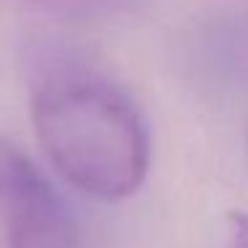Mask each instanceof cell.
Masks as SVG:
<instances>
[{
  "label": "cell",
  "mask_w": 248,
  "mask_h": 248,
  "mask_svg": "<svg viewBox=\"0 0 248 248\" xmlns=\"http://www.w3.org/2000/svg\"><path fill=\"white\" fill-rule=\"evenodd\" d=\"M32 125L62 179L99 200H123L150 168V134L139 109L107 78L54 70L32 91Z\"/></svg>",
  "instance_id": "obj_1"
},
{
  "label": "cell",
  "mask_w": 248,
  "mask_h": 248,
  "mask_svg": "<svg viewBox=\"0 0 248 248\" xmlns=\"http://www.w3.org/2000/svg\"><path fill=\"white\" fill-rule=\"evenodd\" d=\"M0 216L8 248H75L64 200L14 147H0Z\"/></svg>",
  "instance_id": "obj_2"
},
{
  "label": "cell",
  "mask_w": 248,
  "mask_h": 248,
  "mask_svg": "<svg viewBox=\"0 0 248 248\" xmlns=\"http://www.w3.org/2000/svg\"><path fill=\"white\" fill-rule=\"evenodd\" d=\"M27 3L59 19H104L128 11L136 0H27Z\"/></svg>",
  "instance_id": "obj_3"
},
{
  "label": "cell",
  "mask_w": 248,
  "mask_h": 248,
  "mask_svg": "<svg viewBox=\"0 0 248 248\" xmlns=\"http://www.w3.org/2000/svg\"><path fill=\"white\" fill-rule=\"evenodd\" d=\"M227 248H248V216L235 214L230 219V243Z\"/></svg>",
  "instance_id": "obj_4"
}]
</instances>
